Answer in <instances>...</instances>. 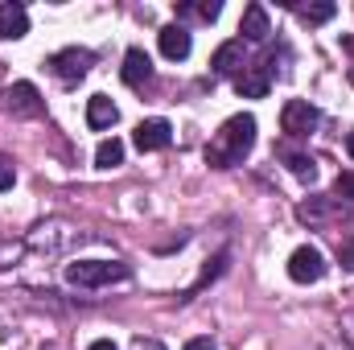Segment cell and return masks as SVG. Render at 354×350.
I'll use <instances>...</instances> for the list:
<instances>
[{
	"instance_id": "obj_26",
	"label": "cell",
	"mask_w": 354,
	"mask_h": 350,
	"mask_svg": "<svg viewBox=\"0 0 354 350\" xmlns=\"http://www.w3.org/2000/svg\"><path fill=\"white\" fill-rule=\"evenodd\" d=\"M346 149H351V157H354V132H351V136H346Z\"/></svg>"
},
{
	"instance_id": "obj_19",
	"label": "cell",
	"mask_w": 354,
	"mask_h": 350,
	"mask_svg": "<svg viewBox=\"0 0 354 350\" xmlns=\"http://www.w3.org/2000/svg\"><path fill=\"white\" fill-rule=\"evenodd\" d=\"M12 181H17V169H12V161L0 153V190H12Z\"/></svg>"
},
{
	"instance_id": "obj_12",
	"label": "cell",
	"mask_w": 354,
	"mask_h": 350,
	"mask_svg": "<svg viewBox=\"0 0 354 350\" xmlns=\"http://www.w3.org/2000/svg\"><path fill=\"white\" fill-rule=\"evenodd\" d=\"M161 54L174 58V62L189 58V29L185 25H165L161 29Z\"/></svg>"
},
{
	"instance_id": "obj_8",
	"label": "cell",
	"mask_w": 354,
	"mask_h": 350,
	"mask_svg": "<svg viewBox=\"0 0 354 350\" xmlns=\"http://www.w3.org/2000/svg\"><path fill=\"white\" fill-rule=\"evenodd\" d=\"M29 33V12H25V4H0V37H8V42H17V37H25Z\"/></svg>"
},
{
	"instance_id": "obj_4",
	"label": "cell",
	"mask_w": 354,
	"mask_h": 350,
	"mask_svg": "<svg viewBox=\"0 0 354 350\" xmlns=\"http://www.w3.org/2000/svg\"><path fill=\"white\" fill-rule=\"evenodd\" d=\"M91 62H95V54H91V50H79V46L58 50V54L50 58V66H54V75H58L62 83H79V79L91 71Z\"/></svg>"
},
{
	"instance_id": "obj_20",
	"label": "cell",
	"mask_w": 354,
	"mask_h": 350,
	"mask_svg": "<svg viewBox=\"0 0 354 350\" xmlns=\"http://www.w3.org/2000/svg\"><path fill=\"white\" fill-rule=\"evenodd\" d=\"M334 190H338L342 198H354V174H338V181H334Z\"/></svg>"
},
{
	"instance_id": "obj_15",
	"label": "cell",
	"mask_w": 354,
	"mask_h": 350,
	"mask_svg": "<svg viewBox=\"0 0 354 350\" xmlns=\"http://www.w3.org/2000/svg\"><path fill=\"white\" fill-rule=\"evenodd\" d=\"M120 161H124V145H120L115 136H111V140H103V145L95 149V165H99V169H115Z\"/></svg>"
},
{
	"instance_id": "obj_7",
	"label": "cell",
	"mask_w": 354,
	"mask_h": 350,
	"mask_svg": "<svg viewBox=\"0 0 354 350\" xmlns=\"http://www.w3.org/2000/svg\"><path fill=\"white\" fill-rule=\"evenodd\" d=\"M120 75H124L128 87H145V83H153V62H149V54H145V50H128Z\"/></svg>"
},
{
	"instance_id": "obj_2",
	"label": "cell",
	"mask_w": 354,
	"mask_h": 350,
	"mask_svg": "<svg viewBox=\"0 0 354 350\" xmlns=\"http://www.w3.org/2000/svg\"><path fill=\"white\" fill-rule=\"evenodd\" d=\"M66 280L79 284V288H103L111 280H128V268L111 264V260H79L66 268Z\"/></svg>"
},
{
	"instance_id": "obj_9",
	"label": "cell",
	"mask_w": 354,
	"mask_h": 350,
	"mask_svg": "<svg viewBox=\"0 0 354 350\" xmlns=\"http://www.w3.org/2000/svg\"><path fill=\"white\" fill-rule=\"evenodd\" d=\"M239 33H243L248 42H264L268 33H272V25H268V8H264V4H248V8H243Z\"/></svg>"
},
{
	"instance_id": "obj_16",
	"label": "cell",
	"mask_w": 354,
	"mask_h": 350,
	"mask_svg": "<svg viewBox=\"0 0 354 350\" xmlns=\"http://www.w3.org/2000/svg\"><path fill=\"white\" fill-rule=\"evenodd\" d=\"M280 157L288 161V169L301 177V181H313V177H317V165H313V157H305V153H288V149H284Z\"/></svg>"
},
{
	"instance_id": "obj_22",
	"label": "cell",
	"mask_w": 354,
	"mask_h": 350,
	"mask_svg": "<svg viewBox=\"0 0 354 350\" xmlns=\"http://www.w3.org/2000/svg\"><path fill=\"white\" fill-rule=\"evenodd\" d=\"M338 330H342V338H346V342L354 347V313H346V317L338 322Z\"/></svg>"
},
{
	"instance_id": "obj_14",
	"label": "cell",
	"mask_w": 354,
	"mask_h": 350,
	"mask_svg": "<svg viewBox=\"0 0 354 350\" xmlns=\"http://www.w3.org/2000/svg\"><path fill=\"white\" fill-rule=\"evenodd\" d=\"M115 116H120V111H115V103H111L107 95H91V99H87V124L95 128V132L111 128V124H115Z\"/></svg>"
},
{
	"instance_id": "obj_13",
	"label": "cell",
	"mask_w": 354,
	"mask_h": 350,
	"mask_svg": "<svg viewBox=\"0 0 354 350\" xmlns=\"http://www.w3.org/2000/svg\"><path fill=\"white\" fill-rule=\"evenodd\" d=\"M210 66H214V75H235V71L243 66V37H239V42H223V46L214 50Z\"/></svg>"
},
{
	"instance_id": "obj_18",
	"label": "cell",
	"mask_w": 354,
	"mask_h": 350,
	"mask_svg": "<svg viewBox=\"0 0 354 350\" xmlns=\"http://www.w3.org/2000/svg\"><path fill=\"white\" fill-rule=\"evenodd\" d=\"M334 12H338V8H334L330 0H326V4H309V8H301V17H305L309 25H322V21H330Z\"/></svg>"
},
{
	"instance_id": "obj_21",
	"label": "cell",
	"mask_w": 354,
	"mask_h": 350,
	"mask_svg": "<svg viewBox=\"0 0 354 350\" xmlns=\"http://www.w3.org/2000/svg\"><path fill=\"white\" fill-rule=\"evenodd\" d=\"M338 260H342V268H351V272H354V239L338 248Z\"/></svg>"
},
{
	"instance_id": "obj_25",
	"label": "cell",
	"mask_w": 354,
	"mask_h": 350,
	"mask_svg": "<svg viewBox=\"0 0 354 350\" xmlns=\"http://www.w3.org/2000/svg\"><path fill=\"white\" fill-rule=\"evenodd\" d=\"M136 350H161V347H157V342H145V338H140V342H136Z\"/></svg>"
},
{
	"instance_id": "obj_17",
	"label": "cell",
	"mask_w": 354,
	"mask_h": 350,
	"mask_svg": "<svg viewBox=\"0 0 354 350\" xmlns=\"http://www.w3.org/2000/svg\"><path fill=\"white\" fill-rule=\"evenodd\" d=\"M177 12H198L202 21H214V17L223 12V4H218V0H202V4H177Z\"/></svg>"
},
{
	"instance_id": "obj_24",
	"label": "cell",
	"mask_w": 354,
	"mask_h": 350,
	"mask_svg": "<svg viewBox=\"0 0 354 350\" xmlns=\"http://www.w3.org/2000/svg\"><path fill=\"white\" fill-rule=\"evenodd\" d=\"M87 350H115V342H107V338H99V342H91Z\"/></svg>"
},
{
	"instance_id": "obj_6",
	"label": "cell",
	"mask_w": 354,
	"mask_h": 350,
	"mask_svg": "<svg viewBox=\"0 0 354 350\" xmlns=\"http://www.w3.org/2000/svg\"><path fill=\"white\" fill-rule=\"evenodd\" d=\"M169 140H174V128L165 120H140L132 132V145L140 153H161V149H169Z\"/></svg>"
},
{
	"instance_id": "obj_27",
	"label": "cell",
	"mask_w": 354,
	"mask_h": 350,
	"mask_svg": "<svg viewBox=\"0 0 354 350\" xmlns=\"http://www.w3.org/2000/svg\"><path fill=\"white\" fill-rule=\"evenodd\" d=\"M346 46H351V50H354V42H346Z\"/></svg>"
},
{
	"instance_id": "obj_23",
	"label": "cell",
	"mask_w": 354,
	"mask_h": 350,
	"mask_svg": "<svg viewBox=\"0 0 354 350\" xmlns=\"http://www.w3.org/2000/svg\"><path fill=\"white\" fill-rule=\"evenodd\" d=\"M185 350H218V347H214L210 338H189V342H185Z\"/></svg>"
},
{
	"instance_id": "obj_1",
	"label": "cell",
	"mask_w": 354,
	"mask_h": 350,
	"mask_svg": "<svg viewBox=\"0 0 354 350\" xmlns=\"http://www.w3.org/2000/svg\"><path fill=\"white\" fill-rule=\"evenodd\" d=\"M252 145H256V116H231V120L214 132V140L206 145V161H210L214 169L243 165V157L252 153Z\"/></svg>"
},
{
	"instance_id": "obj_3",
	"label": "cell",
	"mask_w": 354,
	"mask_h": 350,
	"mask_svg": "<svg viewBox=\"0 0 354 350\" xmlns=\"http://www.w3.org/2000/svg\"><path fill=\"white\" fill-rule=\"evenodd\" d=\"M280 128H284L288 136H309V132L317 128V107H313L309 99H288V103L280 107Z\"/></svg>"
},
{
	"instance_id": "obj_10",
	"label": "cell",
	"mask_w": 354,
	"mask_h": 350,
	"mask_svg": "<svg viewBox=\"0 0 354 350\" xmlns=\"http://www.w3.org/2000/svg\"><path fill=\"white\" fill-rule=\"evenodd\" d=\"M8 111H17V116H37V111H41L37 87H33V83H12V87H8Z\"/></svg>"
},
{
	"instance_id": "obj_11",
	"label": "cell",
	"mask_w": 354,
	"mask_h": 350,
	"mask_svg": "<svg viewBox=\"0 0 354 350\" xmlns=\"http://www.w3.org/2000/svg\"><path fill=\"white\" fill-rule=\"evenodd\" d=\"M268 87H272V79H268V66H256V71H239V75H235V91H239L243 99H264Z\"/></svg>"
},
{
	"instance_id": "obj_5",
	"label": "cell",
	"mask_w": 354,
	"mask_h": 350,
	"mask_svg": "<svg viewBox=\"0 0 354 350\" xmlns=\"http://www.w3.org/2000/svg\"><path fill=\"white\" fill-rule=\"evenodd\" d=\"M288 276L297 280V284H313V280H322L326 276V260H322V252L317 248H297L292 256H288Z\"/></svg>"
}]
</instances>
